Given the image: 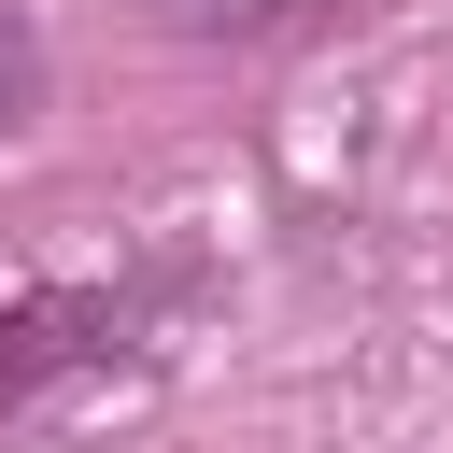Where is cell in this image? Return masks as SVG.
<instances>
[{
  "label": "cell",
  "mask_w": 453,
  "mask_h": 453,
  "mask_svg": "<svg viewBox=\"0 0 453 453\" xmlns=\"http://www.w3.org/2000/svg\"><path fill=\"white\" fill-rule=\"evenodd\" d=\"M127 340H142V311H127L113 283H14V297H0V425H28L42 396L99 382Z\"/></svg>",
  "instance_id": "cell-1"
},
{
  "label": "cell",
  "mask_w": 453,
  "mask_h": 453,
  "mask_svg": "<svg viewBox=\"0 0 453 453\" xmlns=\"http://www.w3.org/2000/svg\"><path fill=\"white\" fill-rule=\"evenodd\" d=\"M170 28H311V14H340V0H156Z\"/></svg>",
  "instance_id": "cell-2"
},
{
  "label": "cell",
  "mask_w": 453,
  "mask_h": 453,
  "mask_svg": "<svg viewBox=\"0 0 453 453\" xmlns=\"http://www.w3.org/2000/svg\"><path fill=\"white\" fill-rule=\"evenodd\" d=\"M28 99H42V42H28V14L0 0V142L28 127Z\"/></svg>",
  "instance_id": "cell-3"
}]
</instances>
